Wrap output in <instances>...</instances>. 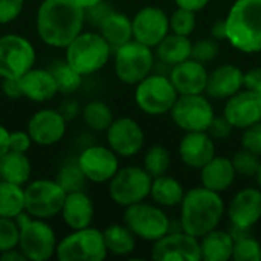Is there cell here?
Here are the masks:
<instances>
[{"label": "cell", "mask_w": 261, "mask_h": 261, "mask_svg": "<svg viewBox=\"0 0 261 261\" xmlns=\"http://www.w3.org/2000/svg\"><path fill=\"white\" fill-rule=\"evenodd\" d=\"M84 24V9L76 0H41L35 14L38 38L54 49H64Z\"/></svg>", "instance_id": "cell-1"}, {"label": "cell", "mask_w": 261, "mask_h": 261, "mask_svg": "<svg viewBox=\"0 0 261 261\" xmlns=\"http://www.w3.org/2000/svg\"><path fill=\"white\" fill-rule=\"evenodd\" d=\"M226 213L222 196L205 187L188 190L180 203L182 229L197 239L219 228Z\"/></svg>", "instance_id": "cell-2"}, {"label": "cell", "mask_w": 261, "mask_h": 261, "mask_svg": "<svg viewBox=\"0 0 261 261\" xmlns=\"http://www.w3.org/2000/svg\"><path fill=\"white\" fill-rule=\"evenodd\" d=\"M226 41L243 54L261 52V0H236L226 17Z\"/></svg>", "instance_id": "cell-3"}, {"label": "cell", "mask_w": 261, "mask_h": 261, "mask_svg": "<svg viewBox=\"0 0 261 261\" xmlns=\"http://www.w3.org/2000/svg\"><path fill=\"white\" fill-rule=\"evenodd\" d=\"M113 54L110 44L99 31H81L66 47L64 61H67L83 76L99 72Z\"/></svg>", "instance_id": "cell-4"}, {"label": "cell", "mask_w": 261, "mask_h": 261, "mask_svg": "<svg viewBox=\"0 0 261 261\" xmlns=\"http://www.w3.org/2000/svg\"><path fill=\"white\" fill-rule=\"evenodd\" d=\"M15 220L20 231L18 249L23 252L26 260L47 261L55 257L58 239L47 220L32 217L26 211Z\"/></svg>", "instance_id": "cell-5"}, {"label": "cell", "mask_w": 261, "mask_h": 261, "mask_svg": "<svg viewBox=\"0 0 261 261\" xmlns=\"http://www.w3.org/2000/svg\"><path fill=\"white\" fill-rule=\"evenodd\" d=\"M154 50L136 40H132L113 50V69L116 78L127 84L136 86L154 69Z\"/></svg>", "instance_id": "cell-6"}, {"label": "cell", "mask_w": 261, "mask_h": 261, "mask_svg": "<svg viewBox=\"0 0 261 261\" xmlns=\"http://www.w3.org/2000/svg\"><path fill=\"white\" fill-rule=\"evenodd\" d=\"M135 102L141 112L150 116L170 113L179 93L168 75L151 72L135 86Z\"/></svg>", "instance_id": "cell-7"}, {"label": "cell", "mask_w": 261, "mask_h": 261, "mask_svg": "<svg viewBox=\"0 0 261 261\" xmlns=\"http://www.w3.org/2000/svg\"><path fill=\"white\" fill-rule=\"evenodd\" d=\"M102 231L87 226L73 229L70 234L58 240L55 257L60 261H102L107 258Z\"/></svg>", "instance_id": "cell-8"}, {"label": "cell", "mask_w": 261, "mask_h": 261, "mask_svg": "<svg viewBox=\"0 0 261 261\" xmlns=\"http://www.w3.org/2000/svg\"><path fill=\"white\" fill-rule=\"evenodd\" d=\"M122 222L139 240L154 243L170 232L171 219L164 213L162 206L144 200L127 206L124 210Z\"/></svg>", "instance_id": "cell-9"}, {"label": "cell", "mask_w": 261, "mask_h": 261, "mask_svg": "<svg viewBox=\"0 0 261 261\" xmlns=\"http://www.w3.org/2000/svg\"><path fill=\"white\" fill-rule=\"evenodd\" d=\"M151 182L153 177L144 167L127 165L119 168L109 180V196L115 205L127 208L150 197Z\"/></svg>", "instance_id": "cell-10"}, {"label": "cell", "mask_w": 261, "mask_h": 261, "mask_svg": "<svg viewBox=\"0 0 261 261\" xmlns=\"http://www.w3.org/2000/svg\"><path fill=\"white\" fill-rule=\"evenodd\" d=\"M66 191L55 179H35L24 185V211L37 219L60 216Z\"/></svg>", "instance_id": "cell-11"}, {"label": "cell", "mask_w": 261, "mask_h": 261, "mask_svg": "<svg viewBox=\"0 0 261 261\" xmlns=\"http://www.w3.org/2000/svg\"><path fill=\"white\" fill-rule=\"evenodd\" d=\"M34 44L23 35H0V78H20L35 66Z\"/></svg>", "instance_id": "cell-12"}, {"label": "cell", "mask_w": 261, "mask_h": 261, "mask_svg": "<svg viewBox=\"0 0 261 261\" xmlns=\"http://www.w3.org/2000/svg\"><path fill=\"white\" fill-rule=\"evenodd\" d=\"M173 122L184 132H206L216 113L203 93L179 95L170 110Z\"/></svg>", "instance_id": "cell-13"}, {"label": "cell", "mask_w": 261, "mask_h": 261, "mask_svg": "<svg viewBox=\"0 0 261 261\" xmlns=\"http://www.w3.org/2000/svg\"><path fill=\"white\" fill-rule=\"evenodd\" d=\"M154 261H200V240L185 231H170L153 243Z\"/></svg>", "instance_id": "cell-14"}, {"label": "cell", "mask_w": 261, "mask_h": 261, "mask_svg": "<svg viewBox=\"0 0 261 261\" xmlns=\"http://www.w3.org/2000/svg\"><path fill=\"white\" fill-rule=\"evenodd\" d=\"M86 179L93 184H109L119 167V156L107 145H89L76 158Z\"/></svg>", "instance_id": "cell-15"}, {"label": "cell", "mask_w": 261, "mask_h": 261, "mask_svg": "<svg viewBox=\"0 0 261 261\" xmlns=\"http://www.w3.org/2000/svg\"><path fill=\"white\" fill-rule=\"evenodd\" d=\"M107 145L119 158L136 156L145 144V133L141 124L128 116L115 118L106 132Z\"/></svg>", "instance_id": "cell-16"}, {"label": "cell", "mask_w": 261, "mask_h": 261, "mask_svg": "<svg viewBox=\"0 0 261 261\" xmlns=\"http://www.w3.org/2000/svg\"><path fill=\"white\" fill-rule=\"evenodd\" d=\"M133 40L154 49L170 34V15L159 6H144L132 18Z\"/></svg>", "instance_id": "cell-17"}, {"label": "cell", "mask_w": 261, "mask_h": 261, "mask_svg": "<svg viewBox=\"0 0 261 261\" xmlns=\"http://www.w3.org/2000/svg\"><path fill=\"white\" fill-rule=\"evenodd\" d=\"M226 214L232 228L251 231L261 222V190L246 187L237 191L226 206Z\"/></svg>", "instance_id": "cell-18"}, {"label": "cell", "mask_w": 261, "mask_h": 261, "mask_svg": "<svg viewBox=\"0 0 261 261\" xmlns=\"http://www.w3.org/2000/svg\"><path fill=\"white\" fill-rule=\"evenodd\" d=\"M26 130L35 145L50 147L64 138L67 119L57 109H40L29 118Z\"/></svg>", "instance_id": "cell-19"}, {"label": "cell", "mask_w": 261, "mask_h": 261, "mask_svg": "<svg viewBox=\"0 0 261 261\" xmlns=\"http://www.w3.org/2000/svg\"><path fill=\"white\" fill-rule=\"evenodd\" d=\"M223 115L234 128L245 130L261 121V95L249 89H242L226 99Z\"/></svg>", "instance_id": "cell-20"}, {"label": "cell", "mask_w": 261, "mask_h": 261, "mask_svg": "<svg viewBox=\"0 0 261 261\" xmlns=\"http://www.w3.org/2000/svg\"><path fill=\"white\" fill-rule=\"evenodd\" d=\"M216 156V141L208 132H185L179 142L180 161L193 170H200Z\"/></svg>", "instance_id": "cell-21"}, {"label": "cell", "mask_w": 261, "mask_h": 261, "mask_svg": "<svg viewBox=\"0 0 261 261\" xmlns=\"http://www.w3.org/2000/svg\"><path fill=\"white\" fill-rule=\"evenodd\" d=\"M206 66L194 58H188L170 70V80L179 95H197L205 93L208 81Z\"/></svg>", "instance_id": "cell-22"}, {"label": "cell", "mask_w": 261, "mask_h": 261, "mask_svg": "<svg viewBox=\"0 0 261 261\" xmlns=\"http://www.w3.org/2000/svg\"><path fill=\"white\" fill-rule=\"evenodd\" d=\"M243 70L236 64H220L208 73L205 93L213 99L226 101L243 89Z\"/></svg>", "instance_id": "cell-23"}, {"label": "cell", "mask_w": 261, "mask_h": 261, "mask_svg": "<svg viewBox=\"0 0 261 261\" xmlns=\"http://www.w3.org/2000/svg\"><path fill=\"white\" fill-rule=\"evenodd\" d=\"M60 216L70 231L92 226L95 219V203L84 190L67 193Z\"/></svg>", "instance_id": "cell-24"}, {"label": "cell", "mask_w": 261, "mask_h": 261, "mask_svg": "<svg viewBox=\"0 0 261 261\" xmlns=\"http://www.w3.org/2000/svg\"><path fill=\"white\" fill-rule=\"evenodd\" d=\"M23 98L34 102H46L58 95V87L50 69L32 67L20 76Z\"/></svg>", "instance_id": "cell-25"}, {"label": "cell", "mask_w": 261, "mask_h": 261, "mask_svg": "<svg viewBox=\"0 0 261 261\" xmlns=\"http://www.w3.org/2000/svg\"><path fill=\"white\" fill-rule=\"evenodd\" d=\"M199 171H200L202 187L216 191L219 194L228 191L234 185L237 177L231 158H225V156H214Z\"/></svg>", "instance_id": "cell-26"}, {"label": "cell", "mask_w": 261, "mask_h": 261, "mask_svg": "<svg viewBox=\"0 0 261 261\" xmlns=\"http://www.w3.org/2000/svg\"><path fill=\"white\" fill-rule=\"evenodd\" d=\"M200 240L202 260L205 261H228L232 260L234 249V236L231 231L225 229H213Z\"/></svg>", "instance_id": "cell-27"}, {"label": "cell", "mask_w": 261, "mask_h": 261, "mask_svg": "<svg viewBox=\"0 0 261 261\" xmlns=\"http://www.w3.org/2000/svg\"><path fill=\"white\" fill-rule=\"evenodd\" d=\"M99 34L110 44L112 50L133 40V23L132 18L119 11H113L98 28Z\"/></svg>", "instance_id": "cell-28"}, {"label": "cell", "mask_w": 261, "mask_h": 261, "mask_svg": "<svg viewBox=\"0 0 261 261\" xmlns=\"http://www.w3.org/2000/svg\"><path fill=\"white\" fill-rule=\"evenodd\" d=\"M191 49H193V41L190 40V37L170 32L153 50L158 61H162L173 67L191 58Z\"/></svg>", "instance_id": "cell-29"}, {"label": "cell", "mask_w": 261, "mask_h": 261, "mask_svg": "<svg viewBox=\"0 0 261 261\" xmlns=\"http://www.w3.org/2000/svg\"><path fill=\"white\" fill-rule=\"evenodd\" d=\"M32 176V164L26 153L8 150L0 158V177L2 180L24 187Z\"/></svg>", "instance_id": "cell-30"}, {"label": "cell", "mask_w": 261, "mask_h": 261, "mask_svg": "<svg viewBox=\"0 0 261 261\" xmlns=\"http://www.w3.org/2000/svg\"><path fill=\"white\" fill-rule=\"evenodd\" d=\"M185 193L187 191H185L184 185L173 176L162 174V176L153 177L150 197L156 205H159L162 208L180 206Z\"/></svg>", "instance_id": "cell-31"}, {"label": "cell", "mask_w": 261, "mask_h": 261, "mask_svg": "<svg viewBox=\"0 0 261 261\" xmlns=\"http://www.w3.org/2000/svg\"><path fill=\"white\" fill-rule=\"evenodd\" d=\"M102 234L109 254L115 257H127L135 252L138 237L125 223H112L102 231Z\"/></svg>", "instance_id": "cell-32"}, {"label": "cell", "mask_w": 261, "mask_h": 261, "mask_svg": "<svg viewBox=\"0 0 261 261\" xmlns=\"http://www.w3.org/2000/svg\"><path fill=\"white\" fill-rule=\"evenodd\" d=\"M24 213V187L0 180V217L17 219Z\"/></svg>", "instance_id": "cell-33"}, {"label": "cell", "mask_w": 261, "mask_h": 261, "mask_svg": "<svg viewBox=\"0 0 261 261\" xmlns=\"http://www.w3.org/2000/svg\"><path fill=\"white\" fill-rule=\"evenodd\" d=\"M81 116L84 124L87 125V128H90L92 132H107V128L110 127V124L115 119V115L112 112V109L109 107V104H106L104 101L99 99H93L89 101L83 110H81Z\"/></svg>", "instance_id": "cell-34"}, {"label": "cell", "mask_w": 261, "mask_h": 261, "mask_svg": "<svg viewBox=\"0 0 261 261\" xmlns=\"http://www.w3.org/2000/svg\"><path fill=\"white\" fill-rule=\"evenodd\" d=\"M231 234L234 236V261H261V243L249 234V231L232 228Z\"/></svg>", "instance_id": "cell-35"}, {"label": "cell", "mask_w": 261, "mask_h": 261, "mask_svg": "<svg viewBox=\"0 0 261 261\" xmlns=\"http://www.w3.org/2000/svg\"><path fill=\"white\" fill-rule=\"evenodd\" d=\"M54 78H55V83H57V87H58V93L61 95H72L75 93L76 90H80V87L83 86V75L75 70L67 61H60V63H55L54 67L50 69Z\"/></svg>", "instance_id": "cell-36"}, {"label": "cell", "mask_w": 261, "mask_h": 261, "mask_svg": "<svg viewBox=\"0 0 261 261\" xmlns=\"http://www.w3.org/2000/svg\"><path fill=\"white\" fill-rule=\"evenodd\" d=\"M142 167L144 170L151 176V177H158L162 174H167L170 167H171V154L170 150L164 145H151L145 154H144V161H142Z\"/></svg>", "instance_id": "cell-37"}, {"label": "cell", "mask_w": 261, "mask_h": 261, "mask_svg": "<svg viewBox=\"0 0 261 261\" xmlns=\"http://www.w3.org/2000/svg\"><path fill=\"white\" fill-rule=\"evenodd\" d=\"M55 180L63 187L66 193H73V191H83L86 184L89 182L80 168L78 162H66L60 167Z\"/></svg>", "instance_id": "cell-38"}, {"label": "cell", "mask_w": 261, "mask_h": 261, "mask_svg": "<svg viewBox=\"0 0 261 261\" xmlns=\"http://www.w3.org/2000/svg\"><path fill=\"white\" fill-rule=\"evenodd\" d=\"M231 161H232L237 176H242V177H255L261 164V158L258 154L243 147L234 153Z\"/></svg>", "instance_id": "cell-39"}, {"label": "cell", "mask_w": 261, "mask_h": 261, "mask_svg": "<svg viewBox=\"0 0 261 261\" xmlns=\"http://www.w3.org/2000/svg\"><path fill=\"white\" fill-rule=\"evenodd\" d=\"M196 24H197V18L194 11L177 6V9L170 15V32L173 34L190 37L194 32Z\"/></svg>", "instance_id": "cell-40"}, {"label": "cell", "mask_w": 261, "mask_h": 261, "mask_svg": "<svg viewBox=\"0 0 261 261\" xmlns=\"http://www.w3.org/2000/svg\"><path fill=\"white\" fill-rule=\"evenodd\" d=\"M220 54V44L217 40L213 37H203L196 41H193V49H191V58L208 64L214 61Z\"/></svg>", "instance_id": "cell-41"}, {"label": "cell", "mask_w": 261, "mask_h": 261, "mask_svg": "<svg viewBox=\"0 0 261 261\" xmlns=\"http://www.w3.org/2000/svg\"><path fill=\"white\" fill-rule=\"evenodd\" d=\"M18 225L15 219L0 217V254L18 248Z\"/></svg>", "instance_id": "cell-42"}, {"label": "cell", "mask_w": 261, "mask_h": 261, "mask_svg": "<svg viewBox=\"0 0 261 261\" xmlns=\"http://www.w3.org/2000/svg\"><path fill=\"white\" fill-rule=\"evenodd\" d=\"M115 9L112 8V5L106 0L84 9V17H86V23H89L93 28H99L102 24V21L113 12Z\"/></svg>", "instance_id": "cell-43"}, {"label": "cell", "mask_w": 261, "mask_h": 261, "mask_svg": "<svg viewBox=\"0 0 261 261\" xmlns=\"http://www.w3.org/2000/svg\"><path fill=\"white\" fill-rule=\"evenodd\" d=\"M232 124L226 119V116L222 113V115H216L214 119L211 121L210 127H208V135L214 139V141H223V139H228L231 135H232Z\"/></svg>", "instance_id": "cell-44"}, {"label": "cell", "mask_w": 261, "mask_h": 261, "mask_svg": "<svg viewBox=\"0 0 261 261\" xmlns=\"http://www.w3.org/2000/svg\"><path fill=\"white\" fill-rule=\"evenodd\" d=\"M24 0H0V24L15 21L23 12Z\"/></svg>", "instance_id": "cell-45"}, {"label": "cell", "mask_w": 261, "mask_h": 261, "mask_svg": "<svg viewBox=\"0 0 261 261\" xmlns=\"http://www.w3.org/2000/svg\"><path fill=\"white\" fill-rule=\"evenodd\" d=\"M242 147L254 151L261 158V121L243 130Z\"/></svg>", "instance_id": "cell-46"}, {"label": "cell", "mask_w": 261, "mask_h": 261, "mask_svg": "<svg viewBox=\"0 0 261 261\" xmlns=\"http://www.w3.org/2000/svg\"><path fill=\"white\" fill-rule=\"evenodd\" d=\"M34 141L28 130H14L9 133V150L18 153H28Z\"/></svg>", "instance_id": "cell-47"}, {"label": "cell", "mask_w": 261, "mask_h": 261, "mask_svg": "<svg viewBox=\"0 0 261 261\" xmlns=\"http://www.w3.org/2000/svg\"><path fill=\"white\" fill-rule=\"evenodd\" d=\"M243 87L261 95V66L252 67L243 73Z\"/></svg>", "instance_id": "cell-48"}, {"label": "cell", "mask_w": 261, "mask_h": 261, "mask_svg": "<svg viewBox=\"0 0 261 261\" xmlns=\"http://www.w3.org/2000/svg\"><path fill=\"white\" fill-rule=\"evenodd\" d=\"M2 92L9 99L23 98L20 78H2Z\"/></svg>", "instance_id": "cell-49"}, {"label": "cell", "mask_w": 261, "mask_h": 261, "mask_svg": "<svg viewBox=\"0 0 261 261\" xmlns=\"http://www.w3.org/2000/svg\"><path fill=\"white\" fill-rule=\"evenodd\" d=\"M58 110L61 112V115H63L67 121L76 118V116L80 115V112H81V110H80V106H78V102H76L75 99H66V101L60 106Z\"/></svg>", "instance_id": "cell-50"}, {"label": "cell", "mask_w": 261, "mask_h": 261, "mask_svg": "<svg viewBox=\"0 0 261 261\" xmlns=\"http://www.w3.org/2000/svg\"><path fill=\"white\" fill-rule=\"evenodd\" d=\"M210 34H211V37H213L214 40H217V41L226 40V21H225V18L216 20V21L211 24Z\"/></svg>", "instance_id": "cell-51"}, {"label": "cell", "mask_w": 261, "mask_h": 261, "mask_svg": "<svg viewBox=\"0 0 261 261\" xmlns=\"http://www.w3.org/2000/svg\"><path fill=\"white\" fill-rule=\"evenodd\" d=\"M174 2L179 8H185V9L199 12V11L205 9L211 0H174Z\"/></svg>", "instance_id": "cell-52"}, {"label": "cell", "mask_w": 261, "mask_h": 261, "mask_svg": "<svg viewBox=\"0 0 261 261\" xmlns=\"http://www.w3.org/2000/svg\"><path fill=\"white\" fill-rule=\"evenodd\" d=\"M0 260L3 261H26V257L23 255V252L18 249V248H14V249H9V251H5L0 254Z\"/></svg>", "instance_id": "cell-53"}, {"label": "cell", "mask_w": 261, "mask_h": 261, "mask_svg": "<svg viewBox=\"0 0 261 261\" xmlns=\"http://www.w3.org/2000/svg\"><path fill=\"white\" fill-rule=\"evenodd\" d=\"M9 130L0 122V158L9 150Z\"/></svg>", "instance_id": "cell-54"}, {"label": "cell", "mask_w": 261, "mask_h": 261, "mask_svg": "<svg viewBox=\"0 0 261 261\" xmlns=\"http://www.w3.org/2000/svg\"><path fill=\"white\" fill-rule=\"evenodd\" d=\"M99 2H102V0H76V3H78L83 9H87V8H90V6H93V5H96V3H99Z\"/></svg>", "instance_id": "cell-55"}, {"label": "cell", "mask_w": 261, "mask_h": 261, "mask_svg": "<svg viewBox=\"0 0 261 261\" xmlns=\"http://www.w3.org/2000/svg\"><path fill=\"white\" fill-rule=\"evenodd\" d=\"M255 182H257V187L261 190V164H260V168H258V171H257V174H255Z\"/></svg>", "instance_id": "cell-56"}, {"label": "cell", "mask_w": 261, "mask_h": 261, "mask_svg": "<svg viewBox=\"0 0 261 261\" xmlns=\"http://www.w3.org/2000/svg\"><path fill=\"white\" fill-rule=\"evenodd\" d=\"M0 180H2V177H0Z\"/></svg>", "instance_id": "cell-57"}]
</instances>
